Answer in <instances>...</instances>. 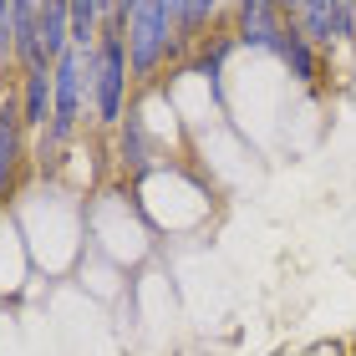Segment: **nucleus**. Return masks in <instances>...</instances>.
I'll return each mask as SVG.
<instances>
[{"instance_id":"1","label":"nucleus","mask_w":356,"mask_h":356,"mask_svg":"<svg viewBox=\"0 0 356 356\" xmlns=\"http://www.w3.org/2000/svg\"><path fill=\"white\" fill-rule=\"evenodd\" d=\"M122 41H127V67H133V82L148 87L163 76L178 56H184V41L173 31V6L168 0H133L122 21Z\"/></svg>"},{"instance_id":"11","label":"nucleus","mask_w":356,"mask_h":356,"mask_svg":"<svg viewBox=\"0 0 356 356\" xmlns=\"http://www.w3.org/2000/svg\"><path fill=\"white\" fill-rule=\"evenodd\" d=\"M72 10V51H97L102 41V0H67Z\"/></svg>"},{"instance_id":"5","label":"nucleus","mask_w":356,"mask_h":356,"mask_svg":"<svg viewBox=\"0 0 356 356\" xmlns=\"http://www.w3.org/2000/svg\"><path fill=\"white\" fill-rule=\"evenodd\" d=\"M10 61L21 72H36V67H51L41 46V0H10Z\"/></svg>"},{"instance_id":"7","label":"nucleus","mask_w":356,"mask_h":356,"mask_svg":"<svg viewBox=\"0 0 356 356\" xmlns=\"http://www.w3.org/2000/svg\"><path fill=\"white\" fill-rule=\"evenodd\" d=\"M21 158H26V122H21V107L6 97V107H0V209H6V199L15 193Z\"/></svg>"},{"instance_id":"6","label":"nucleus","mask_w":356,"mask_h":356,"mask_svg":"<svg viewBox=\"0 0 356 356\" xmlns=\"http://www.w3.org/2000/svg\"><path fill=\"white\" fill-rule=\"evenodd\" d=\"M21 122H26V138H41L51 127V107H56V92H51V67H36V72H21Z\"/></svg>"},{"instance_id":"4","label":"nucleus","mask_w":356,"mask_h":356,"mask_svg":"<svg viewBox=\"0 0 356 356\" xmlns=\"http://www.w3.org/2000/svg\"><path fill=\"white\" fill-rule=\"evenodd\" d=\"M285 21L300 41H311L321 56H331L336 46H346L341 26H336V0H296V6H285Z\"/></svg>"},{"instance_id":"2","label":"nucleus","mask_w":356,"mask_h":356,"mask_svg":"<svg viewBox=\"0 0 356 356\" xmlns=\"http://www.w3.org/2000/svg\"><path fill=\"white\" fill-rule=\"evenodd\" d=\"M87 82H92V122L97 127H112L118 133L127 107V92H133V67H127V41H122V26H107L97 51H87Z\"/></svg>"},{"instance_id":"3","label":"nucleus","mask_w":356,"mask_h":356,"mask_svg":"<svg viewBox=\"0 0 356 356\" xmlns=\"http://www.w3.org/2000/svg\"><path fill=\"white\" fill-rule=\"evenodd\" d=\"M229 21H234V41L239 46H254V51H270V56H280V46L290 36L285 6H265V0L229 6Z\"/></svg>"},{"instance_id":"10","label":"nucleus","mask_w":356,"mask_h":356,"mask_svg":"<svg viewBox=\"0 0 356 356\" xmlns=\"http://www.w3.org/2000/svg\"><path fill=\"white\" fill-rule=\"evenodd\" d=\"M280 61H285V72L296 76L300 87H316V82H321V67H326V56H321L311 41H300L296 31H290L285 46H280Z\"/></svg>"},{"instance_id":"8","label":"nucleus","mask_w":356,"mask_h":356,"mask_svg":"<svg viewBox=\"0 0 356 356\" xmlns=\"http://www.w3.org/2000/svg\"><path fill=\"white\" fill-rule=\"evenodd\" d=\"M168 6H173V31H178V41H184V51L209 36V26H214L219 15H229L224 6H214V0H168Z\"/></svg>"},{"instance_id":"9","label":"nucleus","mask_w":356,"mask_h":356,"mask_svg":"<svg viewBox=\"0 0 356 356\" xmlns=\"http://www.w3.org/2000/svg\"><path fill=\"white\" fill-rule=\"evenodd\" d=\"M41 46L51 56V67L72 51V10L67 0H41Z\"/></svg>"},{"instance_id":"12","label":"nucleus","mask_w":356,"mask_h":356,"mask_svg":"<svg viewBox=\"0 0 356 356\" xmlns=\"http://www.w3.org/2000/svg\"><path fill=\"white\" fill-rule=\"evenodd\" d=\"M6 61H10V56H6V51H0V82H6ZM0 107H6V102H0Z\"/></svg>"}]
</instances>
